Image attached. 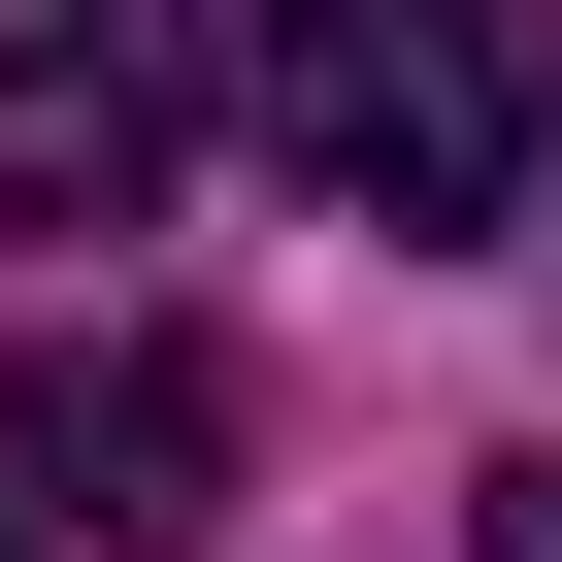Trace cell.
Wrapping results in <instances>:
<instances>
[{"mask_svg":"<svg viewBox=\"0 0 562 562\" xmlns=\"http://www.w3.org/2000/svg\"><path fill=\"white\" fill-rule=\"evenodd\" d=\"M232 100L331 232H496V199H562V0H265Z\"/></svg>","mask_w":562,"mask_h":562,"instance_id":"1","label":"cell"},{"mask_svg":"<svg viewBox=\"0 0 562 562\" xmlns=\"http://www.w3.org/2000/svg\"><path fill=\"white\" fill-rule=\"evenodd\" d=\"M0 529H100V562H166V529H232V364L199 331H34L0 364Z\"/></svg>","mask_w":562,"mask_h":562,"instance_id":"2","label":"cell"},{"mask_svg":"<svg viewBox=\"0 0 562 562\" xmlns=\"http://www.w3.org/2000/svg\"><path fill=\"white\" fill-rule=\"evenodd\" d=\"M199 0H0V232H133L199 166Z\"/></svg>","mask_w":562,"mask_h":562,"instance_id":"3","label":"cell"},{"mask_svg":"<svg viewBox=\"0 0 562 562\" xmlns=\"http://www.w3.org/2000/svg\"><path fill=\"white\" fill-rule=\"evenodd\" d=\"M463 529H496V562H562V430H529V463H463Z\"/></svg>","mask_w":562,"mask_h":562,"instance_id":"4","label":"cell"},{"mask_svg":"<svg viewBox=\"0 0 562 562\" xmlns=\"http://www.w3.org/2000/svg\"><path fill=\"white\" fill-rule=\"evenodd\" d=\"M0 562H34V529H0Z\"/></svg>","mask_w":562,"mask_h":562,"instance_id":"5","label":"cell"}]
</instances>
